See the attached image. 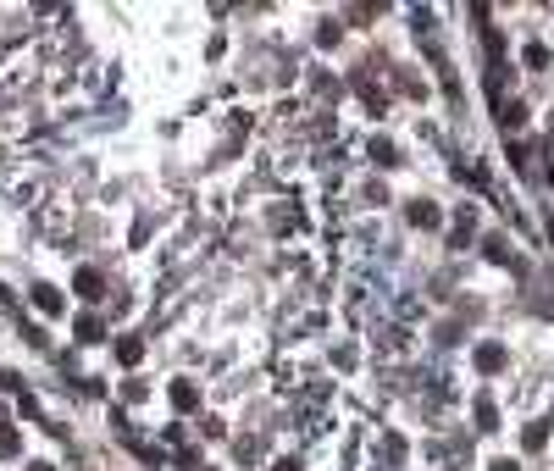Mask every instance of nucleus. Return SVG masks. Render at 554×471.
<instances>
[{
	"label": "nucleus",
	"instance_id": "f257e3e1",
	"mask_svg": "<svg viewBox=\"0 0 554 471\" xmlns=\"http://www.w3.org/2000/svg\"><path fill=\"white\" fill-rule=\"evenodd\" d=\"M34 305H39L45 316H61V294H56L50 283H39V289H34Z\"/></svg>",
	"mask_w": 554,
	"mask_h": 471
},
{
	"label": "nucleus",
	"instance_id": "f03ea898",
	"mask_svg": "<svg viewBox=\"0 0 554 471\" xmlns=\"http://www.w3.org/2000/svg\"><path fill=\"white\" fill-rule=\"evenodd\" d=\"M139 355H145L139 338H122V344H117V361H122V366H139Z\"/></svg>",
	"mask_w": 554,
	"mask_h": 471
},
{
	"label": "nucleus",
	"instance_id": "7ed1b4c3",
	"mask_svg": "<svg viewBox=\"0 0 554 471\" xmlns=\"http://www.w3.org/2000/svg\"><path fill=\"white\" fill-rule=\"evenodd\" d=\"M172 399H177V410H194V389L189 383H172Z\"/></svg>",
	"mask_w": 554,
	"mask_h": 471
},
{
	"label": "nucleus",
	"instance_id": "20e7f679",
	"mask_svg": "<svg viewBox=\"0 0 554 471\" xmlns=\"http://www.w3.org/2000/svg\"><path fill=\"white\" fill-rule=\"evenodd\" d=\"M78 294H100V272H78Z\"/></svg>",
	"mask_w": 554,
	"mask_h": 471
}]
</instances>
